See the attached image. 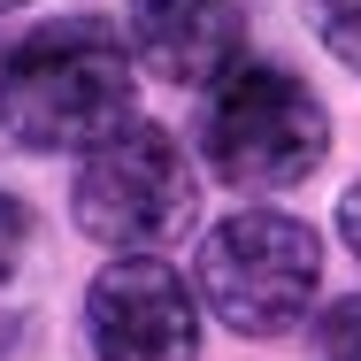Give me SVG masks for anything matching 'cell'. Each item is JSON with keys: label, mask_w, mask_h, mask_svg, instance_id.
Returning <instances> with one entry per match:
<instances>
[{"label": "cell", "mask_w": 361, "mask_h": 361, "mask_svg": "<svg viewBox=\"0 0 361 361\" xmlns=\"http://www.w3.org/2000/svg\"><path fill=\"white\" fill-rule=\"evenodd\" d=\"M315 285H323V238L300 216H277V208H238L200 246V300L238 338L292 331L307 315Z\"/></svg>", "instance_id": "obj_4"}, {"label": "cell", "mask_w": 361, "mask_h": 361, "mask_svg": "<svg viewBox=\"0 0 361 361\" xmlns=\"http://www.w3.org/2000/svg\"><path fill=\"white\" fill-rule=\"evenodd\" d=\"M200 154L231 192H285L323 169L331 154V116L323 100L277 62H238L208 85L200 108Z\"/></svg>", "instance_id": "obj_2"}, {"label": "cell", "mask_w": 361, "mask_h": 361, "mask_svg": "<svg viewBox=\"0 0 361 361\" xmlns=\"http://www.w3.org/2000/svg\"><path fill=\"white\" fill-rule=\"evenodd\" d=\"M23 254H31V208L0 185V307H16V277H23Z\"/></svg>", "instance_id": "obj_8"}, {"label": "cell", "mask_w": 361, "mask_h": 361, "mask_svg": "<svg viewBox=\"0 0 361 361\" xmlns=\"http://www.w3.org/2000/svg\"><path fill=\"white\" fill-rule=\"evenodd\" d=\"M315 346H323V361H361V292H354V300H338V307L323 315Z\"/></svg>", "instance_id": "obj_9"}, {"label": "cell", "mask_w": 361, "mask_h": 361, "mask_svg": "<svg viewBox=\"0 0 361 361\" xmlns=\"http://www.w3.org/2000/svg\"><path fill=\"white\" fill-rule=\"evenodd\" d=\"M131 123V47L100 16H54L0 62V131L23 154H92Z\"/></svg>", "instance_id": "obj_1"}, {"label": "cell", "mask_w": 361, "mask_h": 361, "mask_svg": "<svg viewBox=\"0 0 361 361\" xmlns=\"http://www.w3.org/2000/svg\"><path fill=\"white\" fill-rule=\"evenodd\" d=\"M70 216L92 246L139 262L161 254L177 231H192L200 216V185L185 146L169 139L161 123H123L116 139H100L92 154H77V185H70Z\"/></svg>", "instance_id": "obj_3"}, {"label": "cell", "mask_w": 361, "mask_h": 361, "mask_svg": "<svg viewBox=\"0 0 361 361\" xmlns=\"http://www.w3.org/2000/svg\"><path fill=\"white\" fill-rule=\"evenodd\" d=\"M8 8H23V0H0V16H8Z\"/></svg>", "instance_id": "obj_11"}, {"label": "cell", "mask_w": 361, "mask_h": 361, "mask_svg": "<svg viewBox=\"0 0 361 361\" xmlns=\"http://www.w3.org/2000/svg\"><path fill=\"white\" fill-rule=\"evenodd\" d=\"M307 23H315V39L361 77V0H307Z\"/></svg>", "instance_id": "obj_7"}, {"label": "cell", "mask_w": 361, "mask_h": 361, "mask_svg": "<svg viewBox=\"0 0 361 361\" xmlns=\"http://www.w3.org/2000/svg\"><path fill=\"white\" fill-rule=\"evenodd\" d=\"M92 361H200V300L169 262H108L85 285Z\"/></svg>", "instance_id": "obj_5"}, {"label": "cell", "mask_w": 361, "mask_h": 361, "mask_svg": "<svg viewBox=\"0 0 361 361\" xmlns=\"http://www.w3.org/2000/svg\"><path fill=\"white\" fill-rule=\"evenodd\" d=\"M238 0H131V62L161 85H216L238 70Z\"/></svg>", "instance_id": "obj_6"}, {"label": "cell", "mask_w": 361, "mask_h": 361, "mask_svg": "<svg viewBox=\"0 0 361 361\" xmlns=\"http://www.w3.org/2000/svg\"><path fill=\"white\" fill-rule=\"evenodd\" d=\"M338 231H346V246L361 254V185L346 192V200H338Z\"/></svg>", "instance_id": "obj_10"}]
</instances>
